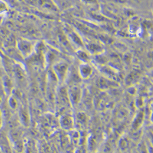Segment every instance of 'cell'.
<instances>
[{
    "label": "cell",
    "mask_w": 153,
    "mask_h": 153,
    "mask_svg": "<svg viewBox=\"0 0 153 153\" xmlns=\"http://www.w3.org/2000/svg\"><path fill=\"white\" fill-rule=\"evenodd\" d=\"M1 118H2V115H1V110H0V126H1V122H2V121H1Z\"/></svg>",
    "instance_id": "obj_19"
},
{
    "label": "cell",
    "mask_w": 153,
    "mask_h": 153,
    "mask_svg": "<svg viewBox=\"0 0 153 153\" xmlns=\"http://www.w3.org/2000/svg\"><path fill=\"white\" fill-rule=\"evenodd\" d=\"M67 93L70 105L72 107H76L79 104L83 96L82 88L78 85L74 84L67 89Z\"/></svg>",
    "instance_id": "obj_1"
},
{
    "label": "cell",
    "mask_w": 153,
    "mask_h": 153,
    "mask_svg": "<svg viewBox=\"0 0 153 153\" xmlns=\"http://www.w3.org/2000/svg\"><path fill=\"white\" fill-rule=\"evenodd\" d=\"M59 124L63 130L66 131L73 130L75 122L74 118L69 114H64L59 118Z\"/></svg>",
    "instance_id": "obj_3"
},
{
    "label": "cell",
    "mask_w": 153,
    "mask_h": 153,
    "mask_svg": "<svg viewBox=\"0 0 153 153\" xmlns=\"http://www.w3.org/2000/svg\"><path fill=\"white\" fill-rule=\"evenodd\" d=\"M76 121L80 125H85L88 122L87 115L83 112H79L76 115Z\"/></svg>",
    "instance_id": "obj_9"
},
{
    "label": "cell",
    "mask_w": 153,
    "mask_h": 153,
    "mask_svg": "<svg viewBox=\"0 0 153 153\" xmlns=\"http://www.w3.org/2000/svg\"><path fill=\"white\" fill-rule=\"evenodd\" d=\"M53 71L57 81L60 82H63L67 79L68 74V65L63 62L57 63L53 67Z\"/></svg>",
    "instance_id": "obj_2"
},
{
    "label": "cell",
    "mask_w": 153,
    "mask_h": 153,
    "mask_svg": "<svg viewBox=\"0 0 153 153\" xmlns=\"http://www.w3.org/2000/svg\"><path fill=\"white\" fill-rule=\"evenodd\" d=\"M87 150L84 147V145H80L77 147L75 151V153H87Z\"/></svg>",
    "instance_id": "obj_18"
},
{
    "label": "cell",
    "mask_w": 153,
    "mask_h": 153,
    "mask_svg": "<svg viewBox=\"0 0 153 153\" xmlns=\"http://www.w3.org/2000/svg\"><path fill=\"white\" fill-rule=\"evenodd\" d=\"M119 147H120V148L122 150L125 151L126 150H127V148L129 146L128 139H127V138H126V137L122 138L119 141Z\"/></svg>",
    "instance_id": "obj_11"
},
{
    "label": "cell",
    "mask_w": 153,
    "mask_h": 153,
    "mask_svg": "<svg viewBox=\"0 0 153 153\" xmlns=\"http://www.w3.org/2000/svg\"><path fill=\"white\" fill-rule=\"evenodd\" d=\"M8 10L7 5L5 2L0 0V14L6 13Z\"/></svg>",
    "instance_id": "obj_16"
},
{
    "label": "cell",
    "mask_w": 153,
    "mask_h": 153,
    "mask_svg": "<svg viewBox=\"0 0 153 153\" xmlns=\"http://www.w3.org/2000/svg\"><path fill=\"white\" fill-rule=\"evenodd\" d=\"M144 113L141 111L138 112L132 120L131 127L134 131H137L142 126L144 122Z\"/></svg>",
    "instance_id": "obj_6"
},
{
    "label": "cell",
    "mask_w": 153,
    "mask_h": 153,
    "mask_svg": "<svg viewBox=\"0 0 153 153\" xmlns=\"http://www.w3.org/2000/svg\"><path fill=\"white\" fill-rule=\"evenodd\" d=\"M135 104L138 108H142L144 105V100L142 98H140V97L137 98L135 101Z\"/></svg>",
    "instance_id": "obj_17"
},
{
    "label": "cell",
    "mask_w": 153,
    "mask_h": 153,
    "mask_svg": "<svg viewBox=\"0 0 153 153\" xmlns=\"http://www.w3.org/2000/svg\"><path fill=\"white\" fill-rule=\"evenodd\" d=\"M87 143H88V149L91 150H94L95 146L97 145L95 140L93 138L92 136H88V138L87 139Z\"/></svg>",
    "instance_id": "obj_15"
},
{
    "label": "cell",
    "mask_w": 153,
    "mask_h": 153,
    "mask_svg": "<svg viewBox=\"0 0 153 153\" xmlns=\"http://www.w3.org/2000/svg\"><path fill=\"white\" fill-rule=\"evenodd\" d=\"M24 149V145L23 142L21 139L14 142V151L19 153H23Z\"/></svg>",
    "instance_id": "obj_10"
},
{
    "label": "cell",
    "mask_w": 153,
    "mask_h": 153,
    "mask_svg": "<svg viewBox=\"0 0 153 153\" xmlns=\"http://www.w3.org/2000/svg\"><path fill=\"white\" fill-rule=\"evenodd\" d=\"M93 73V69L87 63H83L79 67L78 74L82 79L87 80L90 77Z\"/></svg>",
    "instance_id": "obj_5"
},
{
    "label": "cell",
    "mask_w": 153,
    "mask_h": 153,
    "mask_svg": "<svg viewBox=\"0 0 153 153\" xmlns=\"http://www.w3.org/2000/svg\"><path fill=\"white\" fill-rule=\"evenodd\" d=\"M97 86L100 88V89L105 91L108 89L109 84L104 79L100 78L99 81H97Z\"/></svg>",
    "instance_id": "obj_12"
},
{
    "label": "cell",
    "mask_w": 153,
    "mask_h": 153,
    "mask_svg": "<svg viewBox=\"0 0 153 153\" xmlns=\"http://www.w3.org/2000/svg\"><path fill=\"white\" fill-rule=\"evenodd\" d=\"M13 153H19V152H15V151H14L13 152Z\"/></svg>",
    "instance_id": "obj_22"
},
{
    "label": "cell",
    "mask_w": 153,
    "mask_h": 153,
    "mask_svg": "<svg viewBox=\"0 0 153 153\" xmlns=\"http://www.w3.org/2000/svg\"><path fill=\"white\" fill-rule=\"evenodd\" d=\"M138 150L139 153H150L146 144L143 142L139 143L138 146Z\"/></svg>",
    "instance_id": "obj_14"
},
{
    "label": "cell",
    "mask_w": 153,
    "mask_h": 153,
    "mask_svg": "<svg viewBox=\"0 0 153 153\" xmlns=\"http://www.w3.org/2000/svg\"><path fill=\"white\" fill-rule=\"evenodd\" d=\"M4 91L7 95H10L13 91V85L11 79L9 76H4L2 78Z\"/></svg>",
    "instance_id": "obj_7"
},
{
    "label": "cell",
    "mask_w": 153,
    "mask_h": 153,
    "mask_svg": "<svg viewBox=\"0 0 153 153\" xmlns=\"http://www.w3.org/2000/svg\"><path fill=\"white\" fill-rule=\"evenodd\" d=\"M8 104L9 106L12 110H16L17 108L18 104L16 98L13 96H10L8 98Z\"/></svg>",
    "instance_id": "obj_13"
},
{
    "label": "cell",
    "mask_w": 153,
    "mask_h": 153,
    "mask_svg": "<svg viewBox=\"0 0 153 153\" xmlns=\"http://www.w3.org/2000/svg\"><path fill=\"white\" fill-rule=\"evenodd\" d=\"M2 76V73H1V70H0V79L2 80V76Z\"/></svg>",
    "instance_id": "obj_20"
},
{
    "label": "cell",
    "mask_w": 153,
    "mask_h": 153,
    "mask_svg": "<svg viewBox=\"0 0 153 153\" xmlns=\"http://www.w3.org/2000/svg\"><path fill=\"white\" fill-rule=\"evenodd\" d=\"M17 46L22 56H30L33 48L31 42L24 39L18 40Z\"/></svg>",
    "instance_id": "obj_4"
},
{
    "label": "cell",
    "mask_w": 153,
    "mask_h": 153,
    "mask_svg": "<svg viewBox=\"0 0 153 153\" xmlns=\"http://www.w3.org/2000/svg\"><path fill=\"white\" fill-rule=\"evenodd\" d=\"M19 116L20 118V122H21L22 125L24 126H28L29 125V122H30L29 115L28 111L25 108H22L20 110Z\"/></svg>",
    "instance_id": "obj_8"
},
{
    "label": "cell",
    "mask_w": 153,
    "mask_h": 153,
    "mask_svg": "<svg viewBox=\"0 0 153 153\" xmlns=\"http://www.w3.org/2000/svg\"><path fill=\"white\" fill-rule=\"evenodd\" d=\"M1 101H2V100H1V96H0V104L1 103Z\"/></svg>",
    "instance_id": "obj_21"
}]
</instances>
